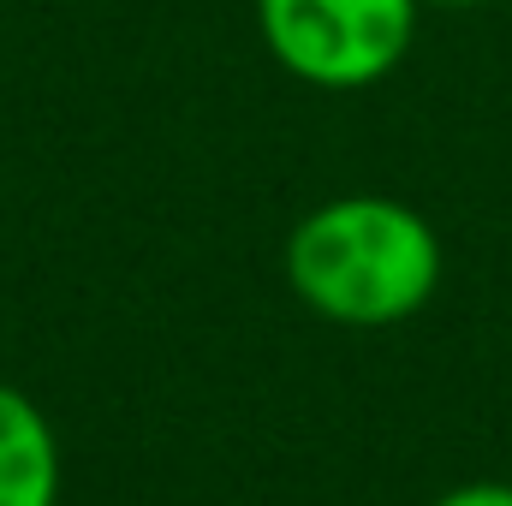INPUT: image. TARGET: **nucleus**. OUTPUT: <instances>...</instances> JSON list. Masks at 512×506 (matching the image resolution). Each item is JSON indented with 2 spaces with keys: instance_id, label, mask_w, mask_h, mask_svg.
<instances>
[{
  "instance_id": "1",
  "label": "nucleus",
  "mask_w": 512,
  "mask_h": 506,
  "mask_svg": "<svg viewBox=\"0 0 512 506\" xmlns=\"http://www.w3.org/2000/svg\"><path fill=\"white\" fill-rule=\"evenodd\" d=\"M435 227L382 191H352L316 203L286 239V286L304 310L340 328L411 322L441 286Z\"/></svg>"
},
{
  "instance_id": "2",
  "label": "nucleus",
  "mask_w": 512,
  "mask_h": 506,
  "mask_svg": "<svg viewBox=\"0 0 512 506\" xmlns=\"http://www.w3.org/2000/svg\"><path fill=\"white\" fill-rule=\"evenodd\" d=\"M423 0H256V36L310 90H370L417 42Z\"/></svg>"
},
{
  "instance_id": "3",
  "label": "nucleus",
  "mask_w": 512,
  "mask_h": 506,
  "mask_svg": "<svg viewBox=\"0 0 512 506\" xmlns=\"http://www.w3.org/2000/svg\"><path fill=\"white\" fill-rule=\"evenodd\" d=\"M0 506H60L54 423L12 381H0Z\"/></svg>"
},
{
  "instance_id": "4",
  "label": "nucleus",
  "mask_w": 512,
  "mask_h": 506,
  "mask_svg": "<svg viewBox=\"0 0 512 506\" xmlns=\"http://www.w3.org/2000/svg\"><path fill=\"white\" fill-rule=\"evenodd\" d=\"M429 506H512V483H459Z\"/></svg>"
},
{
  "instance_id": "5",
  "label": "nucleus",
  "mask_w": 512,
  "mask_h": 506,
  "mask_svg": "<svg viewBox=\"0 0 512 506\" xmlns=\"http://www.w3.org/2000/svg\"><path fill=\"white\" fill-rule=\"evenodd\" d=\"M423 6H489V0H423Z\"/></svg>"
}]
</instances>
